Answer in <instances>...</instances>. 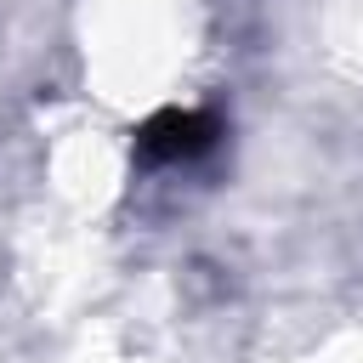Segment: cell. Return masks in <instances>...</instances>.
I'll list each match as a JSON object with an SVG mask.
<instances>
[{
	"instance_id": "obj_1",
	"label": "cell",
	"mask_w": 363,
	"mask_h": 363,
	"mask_svg": "<svg viewBox=\"0 0 363 363\" xmlns=\"http://www.w3.org/2000/svg\"><path fill=\"white\" fill-rule=\"evenodd\" d=\"M221 142V119L210 108H164L136 130V159L142 164H187Z\"/></svg>"
}]
</instances>
